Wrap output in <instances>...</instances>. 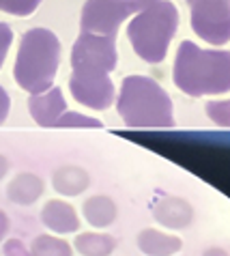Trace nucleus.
<instances>
[{
    "mask_svg": "<svg viewBox=\"0 0 230 256\" xmlns=\"http://www.w3.org/2000/svg\"><path fill=\"white\" fill-rule=\"evenodd\" d=\"M9 112H11V97L4 90V86H0V125L6 120Z\"/></svg>",
    "mask_w": 230,
    "mask_h": 256,
    "instance_id": "nucleus-21",
    "label": "nucleus"
},
{
    "mask_svg": "<svg viewBox=\"0 0 230 256\" xmlns=\"http://www.w3.org/2000/svg\"><path fill=\"white\" fill-rule=\"evenodd\" d=\"M52 188L60 196H80L90 188V174L82 166L64 164L52 172Z\"/></svg>",
    "mask_w": 230,
    "mask_h": 256,
    "instance_id": "nucleus-13",
    "label": "nucleus"
},
{
    "mask_svg": "<svg viewBox=\"0 0 230 256\" xmlns=\"http://www.w3.org/2000/svg\"><path fill=\"white\" fill-rule=\"evenodd\" d=\"M172 80L190 97L224 95L230 88V54L226 50H204L183 41L176 50Z\"/></svg>",
    "mask_w": 230,
    "mask_h": 256,
    "instance_id": "nucleus-2",
    "label": "nucleus"
},
{
    "mask_svg": "<svg viewBox=\"0 0 230 256\" xmlns=\"http://www.w3.org/2000/svg\"><path fill=\"white\" fill-rule=\"evenodd\" d=\"M41 222L48 230L56 234H69L80 230V216H78L76 207L67 200H60V198H52L43 204Z\"/></svg>",
    "mask_w": 230,
    "mask_h": 256,
    "instance_id": "nucleus-10",
    "label": "nucleus"
},
{
    "mask_svg": "<svg viewBox=\"0 0 230 256\" xmlns=\"http://www.w3.org/2000/svg\"><path fill=\"white\" fill-rule=\"evenodd\" d=\"M2 250H4V256H32L30 254V248H28L24 241L18 239V237L6 239L4 246H2Z\"/></svg>",
    "mask_w": 230,
    "mask_h": 256,
    "instance_id": "nucleus-20",
    "label": "nucleus"
},
{
    "mask_svg": "<svg viewBox=\"0 0 230 256\" xmlns=\"http://www.w3.org/2000/svg\"><path fill=\"white\" fill-rule=\"evenodd\" d=\"M9 168H11V164H9V160H6V158H4V155H2V153H0V181H2V179H4V174H6V172H9Z\"/></svg>",
    "mask_w": 230,
    "mask_h": 256,
    "instance_id": "nucleus-23",
    "label": "nucleus"
},
{
    "mask_svg": "<svg viewBox=\"0 0 230 256\" xmlns=\"http://www.w3.org/2000/svg\"><path fill=\"white\" fill-rule=\"evenodd\" d=\"M206 116L218 127H230V102L220 99V102H209L204 106Z\"/></svg>",
    "mask_w": 230,
    "mask_h": 256,
    "instance_id": "nucleus-18",
    "label": "nucleus"
},
{
    "mask_svg": "<svg viewBox=\"0 0 230 256\" xmlns=\"http://www.w3.org/2000/svg\"><path fill=\"white\" fill-rule=\"evenodd\" d=\"M62 46L60 39L48 28H30L22 34L13 78L16 84L30 95L48 90L54 84L56 71L60 65Z\"/></svg>",
    "mask_w": 230,
    "mask_h": 256,
    "instance_id": "nucleus-4",
    "label": "nucleus"
},
{
    "mask_svg": "<svg viewBox=\"0 0 230 256\" xmlns=\"http://www.w3.org/2000/svg\"><path fill=\"white\" fill-rule=\"evenodd\" d=\"M82 216L92 228H108V226H112L116 222L118 209H116V202L110 196L99 194V196H90L84 200Z\"/></svg>",
    "mask_w": 230,
    "mask_h": 256,
    "instance_id": "nucleus-14",
    "label": "nucleus"
},
{
    "mask_svg": "<svg viewBox=\"0 0 230 256\" xmlns=\"http://www.w3.org/2000/svg\"><path fill=\"white\" fill-rule=\"evenodd\" d=\"M46 192V181L34 172H20L6 186V198L20 207H30Z\"/></svg>",
    "mask_w": 230,
    "mask_h": 256,
    "instance_id": "nucleus-11",
    "label": "nucleus"
},
{
    "mask_svg": "<svg viewBox=\"0 0 230 256\" xmlns=\"http://www.w3.org/2000/svg\"><path fill=\"white\" fill-rule=\"evenodd\" d=\"M155 222L170 230H183L194 222V207L178 196H166L153 204Z\"/></svg>",
    "mask_w": 230,
    "mask_h": 256,
    "instance_id": "nucleus-9",
    "label": "nucleus"
},
{
    "mask_svg": "<svg viewBox=\"0 0 230 256\" xmlns=\"http://www.w3.org/2000/svg\"><path fill=\"white\" fill-rule=\"evenodd\" d=\"M116 39L80 32L71 48L69 90L84 108L108 110L116 99L110 74L116 69Z\"/></svg>",
    "mask_w": 230,
    "mask_h": 256,
    "instance_id": "nucleus-1",
    "label": "nucleus"
},
{
    "mask_svg": "<svg viewBox=\"0 0 230 256\" xmlns=\"http://www.w3.org/2000/svg\"><path fill=\"white\" fill-rule=\"evenodd\" d=\"M41 0H0V11L6 16L16 18H28L39 9Z\"/></svg>",
    "mask_w": 230,
    "mask_h": 256,
    "instance_id": "nucleus-17",
    "label": "nucleus"
},
{
    "mask_svg": "<svg viewBox=\"0 0 230 256\" xmlns=\"http://www.w3.org/2000/svg\"><path fill=\"white\" fill-rule=\"evenodd\" d=\"M192 30L202 41L226 46L230 37V0H185Z\"/></svg>",
    "mask_w": 230,
    "mask_h": 256,
    "instance_id": "nucleus-7",
    "label": "nucleus"
},
{
    "mask_svg": "<svg viewBox=\"0 0 230 256\" xmlns=\"http://www.w3.org/2000/svg\"><path fill=\"white\" fill-rule=\"evenodd\" d=\"M116 112L127 127L136 130H168L174 127L172 99L157 80L148 76H127L114 99Z\"/></svg>",
    "mask_w": 230,
    "mask_h": 256,
    "instance_id": "nucleus-3",
    "label": "nucleus"
},
{
    "mask_svg": "<svg viewBox=\"0 0 230 256\" xmlns=\"http://www.w3.org/2000/svg\"><path fill=\"white\" fill-rule=\"evenodd\" d=\"M136 244H138V250L146 256H174L183 248L181 237L157 228H142L136 237Z\"/></svg>",
    "mask_w": 230,
    "mask_h": 256,
    "instance_id": "nucleus-12",
    "label": "nucleus"
},
{
    "mask_svg": "<svg viewBox=\"0 0 230 256\" xmlns=\"http://www.w3.org/2000/svg\"><path fill=\"white\" fill-rule=\"evenodd\" d=\"M11 44H13L11 26H6L4 22H0V69H2L4 60H6V54H9V50H11Z\"/></svg>",
    "mask_w": 230,
    "mask_h": 256,
    "instance_id": "nucleus-19",
    "label": "nucleus"
},
{
    "mask_svg": "<svg viewBox=\"0 0 230 256\" xmlns=\"http://www.w3.org/2000/svg\"><path fill=\"white\" fill-rule=\"evenodd\" d=\"M32 256H74V248L67 239L56 234H39L30 244Z\"/></svg>",
    "mask_w": 230,
    "mask_h": 256,
    "instance_id": "nucleus-16",
    "label": "nucleus"
},
{
    "mask_svg": "<svg viewBox=\"0 0 230 256\" xmlns=\"http://www.w3.org/2000/svg\"><path fill=\"white\" fill-rule=\"evenodd\" d=\"M74 248L82 256H110L116 250V239L108 232H78Z\"/></svg>",
    "mask_w": 230,
    "mask_h": 256,
    "instance_id": "nucleus-15",
    "label": "nucleus"
},
{
    "mask_svg": "<svg viewBox=\"0 0 230 256\" xmlns=\"http://www.w3.org/2000/svg\"><path fill=\"white\" fill-rule=\"evenodd\" d=\"M9 230H11V220L2 209H0V244L4 241V237L9 234Z\"/></svg>",
    "mask_w": 230,
    "mask_h": 256,
    "instance_id": "nucleus-22",
    "label": "nucleus"
},
{
    "mask_svg": "<svg viewBox=\"0 0 230 256\" xmlns=\"http://www.w3.org/2000/svg\"><path fill=\"white\" fill-rule=\"evenodd\" d=\"M181 22V13L170 0H157L144 11L136 13L127 24V39L138 58L157 65L166 58Z\"/></svg>",
    "mask_w": 230,
    "mask_h": 256,
    "instance_id": "nucleus-5",
    "label": "nucleus"
},
{
    "mask_svg": "<svg viewBox=\"0 0 230 256\" xmlns=\"http://www.w3.org/2000/svg\"><path fill=\"white\" fill-rule=\"evenodd\" d=\"M202 256H228V252L224 248H209V250H204Z\"/></svg>",
    "mask_w": 230,
    "mask_h": 256,
    "instance_id": "nucleus-24",
    "label": "nucleus"
},
{
    "mask_svg": "<svg viewBox=\"0 0 230 256\" xmlns=\"http://www.w3.org/2000/svg\"><path fill=\"white\" fill-rule=\"evenodd\" d=\"M153 2L157 0H86L82 6L80 28L82 32L116 39L120 24Z\"/></svg>",
    "mask_w": 230,
    "mask_h": 256,
    "instance_id": "nucleus-6",
    "label": "nucleus"
},
{
    "mask_svg": "<svg viewBox=\"0 0 230 256\" xmlns=\"http://www.w3.org/2000/svg\"><path fill=\"white\" fill-rule=\"evenodd\" d=\"M67 110V102L58 86H50L43 93L28 97V112L39 127H56L58 118Z\"/></svg>",
    "mask_w": 230,
    "mask_h": 256,
    "instance_id": "nucleus-8",
    "label": "nucleus"
}]
</instances>
